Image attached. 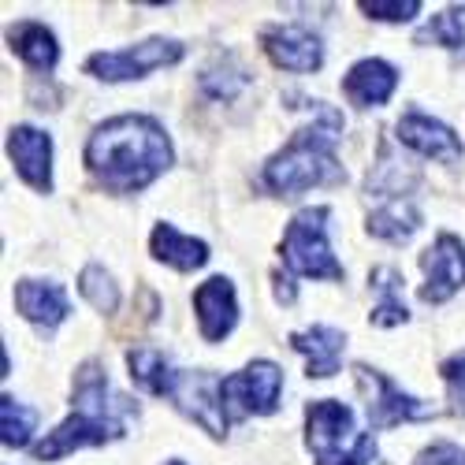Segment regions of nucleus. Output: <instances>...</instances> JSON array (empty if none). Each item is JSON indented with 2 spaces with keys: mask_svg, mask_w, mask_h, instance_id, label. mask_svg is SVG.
<instances>
[{
  "mask_svg": "<svg viewBox=\"0 0 465 465\" xmlns=\"http://www.w3.org/2000/svg\"><path fill=\"white\" fill-rule=\"evenodd\" d=\"M172 164V142L149 115H115L104 120L86 142V168L112 193L145 190Z\"/></svg>",
  "mask_w": 465,
  "mask_h": 465,
  "instance_id": "1",
  "label": "nucleus"
},
{
  "mask_svg": "<svg viewBox=\"0 0 465 465\" xmlns=\"http://www.w3.org/2000/svg\"><path fill=\"white\" fill-rule=\"evenodd\" d=\"M138 406L127 395H115L101 361H86L74 376V413L34 447L37 461H56L79 447H101L127 436V420Z\"/></svg>",
  "mask_w": 465,
  "mask_h": 465,
  "instance_id": "2",
  "label": "nucleus"
},
{
  "mask_svg": "<svg viewBox=\"0 0 465 465\" xmlns=\"http://www.w3.org/2000/svg\"><path fill=\"white\" fill-rule=\"evenodd\" d=\"M339 134H342V120H339V112L328 108L321 124H309V127L294 131V138L264 164V186L272 193H280V198H298V193L309 186L342 183L346 172L335 161Z\"/></svg>",
  "mask_w": 465,
  "mask_h": 465,
  "instance_id": "3",
  "label": "nucleus"
},
{
  "mask_svg": "<svg viewBox=\"0 0 465 465\" xmlns=\"http://www.w3.org/2000/svg\"><path fill=\"white\" fill-rule=\"evenodd\" d=\"M305 443L317 454V465H369L376 458V440L358 432L351 406L335 399L305 406Z\"/></svg>",
  "mask_w": 465,
  "mask_h": 465,
  "instance_id": "4",
  "label": "nucleus"
},
{
  "mask_svg": "<svg viewBox=\"0 0 465 465\" xmlns=\"http://www.w3.org/2000/svg\"><path fill=\"white\" fill-rule=\"evenodd\" d=\"M328 216L331 209H302L283 231V264L294 276L313 280H342V264L331 257L328 246Z\"/></svg>",
  "mask_w": 465,
  "mask_h": 465,
  "instance_id": "5",
  "label": "nucleus"
},
{
  "mask_svg": "<svg viewBox=\"0 0 465 465\" xmlns=\"http://www.w3.org/2000/svg\"><path fill=\"white\" fill-rule=\"evenodd\" d=\"M283 372L272 361H250L242 372H231L220 383V399L231 417H261L280 406Z\"/></svg>",
  "mask_w": 465,
  "mask_h": 465,
  "instance_id": "6",
  "label": "nucleus"
},
{
  "mask_svg": "<svg viewBox=\"0 0 465 465\" xmlns=\"http://www.w3.org/2000/svg\"><path fill=\"white\" fill-rule=\"evenodd\" d=\"M183 60V45L168 42V37H149V42L134 45V49H120V53H94L86 60V71L97 74L104 83H127V79H142L145 71H157L168 64Z\"/></svg>",
  "mask_w": 465,
  "mask_h": 465,
  "instance_id": "7",
  "label": "nucleus"
},
{
  "mask_svg": "<svg viewBox=\"0 0 465 465\" xmlns=\"http://www.w3.org/2000/svg\"><path fill=\"white\" fill-rule=\"evenodd\" d=\"M354 372H358V383L365 387V395H369L365 410H369V420L376 424V429H395V424H402V420H424V417H432V406L429 402L410 399L387 372L369 369V365H354Z\"/></svg>",
  "mask_w": 465,
  "mask_h": 465,
  "instance_id": "8",
  "label": "nucleus"
},
{
  "mask_svg": "<svg viewBox=\"0 0 465 465\" xmlns=\"http://www.w3.org/2000/svg\"><path fill=\"white\" fill-rule=\"evenodd\" d=\"M220 383L216 376L209 372H179L175 387H172V402L202 424L209 436H223L227 432V410H223V399H220Z\"/></svg>",
  "mask_w": 465,
  "mask_h": 465,
  "instance_id": "9",
  "label": "nucleus"
},
{
  "mask_svg": "<svg viewBox=\"0 0 465 465\" xmlns=\"http://www.w3.org/2000/svg\"><path fill=\"white\" fill-rule=\"evenodd\" d=\"M420 268H424L420 302H429V305L447 302L465 283V242L454 235H440L420 253Z\"/></svg>",
  "mask_w": 465,
  "mask_h": 465,
  "instance_id": "10",
  "label": "nucleus"
},
{
  "mask_svg": "<svg viewBox=\"0 0 465 465\" xmlns=\"http://www.w3.org/2000/svg\"><path fill=\"white\" fill-rule=\"evenodd\" d=\"M261 45L264 53L272 56L276 67L283 71H298V74H309L324 64V45L313 30H305L298 23H287V26H268L261 34Z\"/></svg>",
  "mask_w": 465,
  "mask_h": 465,
  "instance_id": "11",
  "label": "nucleus"
},
{
  "mask_svg": "<svg viewBox=\"0 0 465 465\" xmlns=\"http://www.w3.org/2000/svg\"><path fill=\"white\" fill-rule=\"evenodd\" d=\"M8 157L23 183H30L37 193L53 190V138L37 127H12L8 134Z\"/></svg>",
  "mask_w": 465,
  "mask_h": 465,
  "instance_id": "12",
  "label": "nucleus"
},
{
  "mask_svg": "<svg viewBox=\"0 0 465 465\" xmlns=\"http://www.w3.org/2000/svg\"><path fill=\"white\" fill-rule=\"evenodd\" d=\"M399 142L417 149L420 157H432V161H443V164H458L461 161V142L458 134L432 120V115H424V112H406L402 120H399Z\"/></svg>",
  "mask_w": 465,
  "mask_h": 465,
  "instance_id": "13",
  "label": "nucleus"
},
{
  "mask_svg": "<svg viewBox=\"0 0 465 465\" xmlns=\"http://www.w3.org/2000/svg\"><path fill=\"white\" fill-rule=\"evenodd\" d=\"M193 309H198V324H202V335L209 342H220L231 335L239 321V305H235V287L223 276H213L205 280L198 291H193Z\"/></svg>",
  "mask_w": 465,
  "mask_h": 465,
  "instance_id": "14",
  "label": "nucleus"
},
{
  "mask_svg": "<svg viewBox=\"0 0 465 465\" xmlns=\"http://www.w3.org/2000/svg\"><path fill=\"white\" fill-rule=\"evenodd\" d=\"M399 86V71L387 60H358L351 67V74L342 79V94L351 97V104L358 108H376L387 104V97Z\"/></svg>",
  "mask_w": 465,
  "mask_h": 465,
  "instance_id": "15",
  "label": "nucleus"
},
{
  "mask_svg": "<svg viewBox=\"0 0 465 465\" xmlns=\"http://www.w3.org/2000/svg\"><path fill=\"white\" fill-rule=\"evenodd\" d=\"M15 309L37 328H56L67 317V294L60 283L19 280L15 283Z\"/></svg>",
  "mask_w": 465,
  "mask_h": 465,
  "instance_id": "16",
  "label": "nucleus"
},
{
  "mask_svg": "<svg viewBox=\"0 0 465 465\" xmlns=\"http://www.w3.org/2000/svg\"><path fill=\"white\" fill-rule=\"evenodd\" d=\"M291 346L298 354L309 358V376L317 380H328L339 372V358L346 351V335L339 328H328V324H317V328H305V331H294L291 335Z\"/></svg>",
  "mask_w": 465,
  "mask_h": 465,
  "instance_id": "17",
  "label": "nucleus"
},
{
  "mask_svg": "<svg viewBox=\"0 0 465 465\" xmlns=\"http://www.w3.org/2000/svg\"><path fill=\"white\" fill-rule=\"evenodd\" d=\"M149 250L157 261L179 268V272H193L209 261V246L202 239H190V235H179L172 223H157L153 227V239H149Z\"/></svg>",
  "mask_w": 465,
  "mask_h": 465,
  "instance_id": "18",
  "label": "nucleus"
},
{
  "mask_svg": "<svg viewBox=\"0 0 465 465\" xmlns=\"http://www.w3.org/2000/svg\"><path fill=\"white\" fill-rule=\"evenodd\" d=\"M8 42H12V53L23 64H30L34 71H53L56 60H60V45H56L53 30L42 26V23H34V19L30 23H15L8 30Z\"/></svg>",
  "mask_w": 465,
  "mask_h": 465,
  "instance_id": "19",
  "label": "nucleus"
},
{
  "mask_svg": "<svg viewBox=\"0 0 465 465\" xmlns=\"http://www.w3.org/2000/svg\"><path fill=\"white\" fill-rule=\"evenodd\" d=\"M372 287L380 291V302L372 305V324L376 328H395L410 321V309L402 302V272L399 268H372Z\"/></svg>",
  "mask_w": 465,
  "mask_h": 465,
  "instance_id": "20",
  "label": "nucleus"
},
{
  "mask_svg": "<svg viewBox=\"0 0 465 465\" xmlns=\"http://www.w3.org/2000/svg\"><path fill=\"white\" fill-rule=\"evenodd\" d=\"M127 365H131V376L145 387V391L168 399L172 387L179 380V369L161 354V351H131L127 354Z\"/></svg>",
  "mask_w": 465,
  "mask_h": 465,
  "instance_id": "21",
  "label": "nucleus"
},
{
  "mask_svg": "<svg viewBox=\"0 0 465 465\" xmlns=\"http://www.w3.org/2000/svg\"><path fill=\"white\" fill-rule=\"evenodd\" d=\"M420 227V213L413 209V202H387L383 209H376L369 216V231L376 239H387V242H406L413 231Z\"/></svg>",
  "mask_w": 465,
  "mask_h": 465,
  "instance_id": "22",
  "label": "nucleus"
},
{
  "mask_svg": "<svg viewBox=\"0 0 465 465\" xmlns=\"http://www.w3.org/2000/svg\"><path fill=\"white\" fill-rule=\"evenodd\" d=\"M37 429V410L15 402L12 395L0 399V440L5 447H26Z\"/></svg>",
  "mask_w": 465,
  "mask_h": 465,
  "instance_id": "23",
  "label": "nucleus"
},
{
  "mask_svg": "<svg viewBox=\"0 0 465 465\" xmlns=\"http://www.w3.org/2000/svg\"><path fill=\"white\" fill-rule=\"evenodd\" d=\"M432 42V45H447V49H461L465 45V8H447L440 12L424 30H417V45Z\"/></svg>",
  "mask_w": 465,
  "mask_h": 465,
  "instance_id": "24",
  "label": "nucleus"
},
{
  "mask_svg": "<svg viewBox=\"0 0 465 465\" xmlns=\"http://www.w3.org/2000/svg\"><path fill=\"white\" fill-rule=\"evenodd\" d=\"M79 291H83V298H86L94 309H101V313H112V309L120 305V291H115L112 276L104 272L101 264L83 268V276H79Z\"/></svg>",
  "mask_w": 465,
  "mask_h": 465,
  "instance_id": "25",
  "label": "nucleus"
},
{
  "mask_svg": "<svg viewBox=\"0 0 465 465\" xmlns=\"http://www.w3.org/2000/svg\"><path fill=\"white\" fill-rule=\"evenodd\" d=\"M361 12L369 19H383V23H410L413 15H420V5L417 0H391V5H383V0H361Z\"/></svg>",
  "mask_w": 465,
  "mask_h": 465,
  "instance_id": "26",
  "label": "nucleus"
},
{
  "mask_svg": "<svg viewBox=\"0 0 465 465\" xmlns=\"http://www.w3.org/2000/svg\"><path fill=\"white\" fill-rule=\"evenodd\" d=\"M440 376H443V380H447V387H450L454 410H458V413H465V351H461V354H454V358H447V361L440 365Z\"/></svg>",
  "mask_w": 465,
  "mask_h": 465,
  "instance_id": "27",
  "label": "nucleus"
},
{
  "mask_svg": "<svg viewBox=\"0 0 465 465\" xmlns=\"http://www.w3.org/2000/svg\"><path fill=\"white\" fill-rule=\"evenodd\" d=\"M413 465H465V450H458L454 443H436L429 450H420Z\"/></svg>",
  "mask_w": 465,
  "mask_h": 465,
  "instance_id": "28",
  "label": "nucleus"
},
{
  "mask_svg": "<svg viewBox=\"0 0 465 465\" xmlns=\"http://www.w3.org/2000/svg\"><path fill=\"white\" fill-rule=\"evenodd\" d=\"M272 280H276V302H294V280L283 272H276Z\"/></svg>",
  "mask_w": 465,
  "mask_h": 465,
  "instance_id": "29",
  "label": "nucleus"
},
{
  "mask_svg": "<svg viewBox=\"0 0 465 465\" xmlns=\"http://www.w3.org/2000/svg\"><path fill=\"white\" fill-rule=\"evenodd\" d=\"M164 465H186V461H164Z\"/></svg>",
  "mask_w": 465,
  "mask_h": 465,
  "instance_id": "30",
  "label": "nucleus"
}]
</instances>
